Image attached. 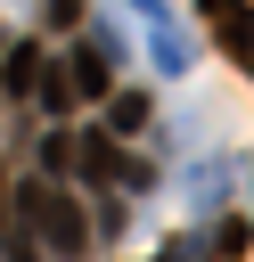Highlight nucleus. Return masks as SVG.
I'll use <instances>...</instances> for the list:
<instances>
[{"instance_id": "nucleus-1", "label": "nucleus", "mask_w": 254, "mask_h": 262, "mask_svg": "<svg viewBox=\"0 0 254 262\" xmlns=\"http://www.w3.org/2000/svg\"><path fill=\"white\" fill-rule=\"evenodd\" d=\"M8 205H16V221L33 229V246H49L57 262H82V254H90V221H82V205H74L57 180H16Z\"/></svg>"}, {"instance_id": "nucleus-2", "label": "nucleus", "mask_w": 254, "mask_h": 262, "mask_svg": "<svg viewBox=\"0 0 254 262\" xmlns=\"http://www.w3.org/2000/svg\"><path fill=\"white\" fill-rule=\"evenodd\" d=\"M74 156H82V172L90 180H115V188H131V196H147L156 188V164H139V156H123V139L98 123V131H82L74 139Z\"/></svg>"}, {"instance_id": "nucleus-3", "label": "nucleus", "mask_w": 254, "mask_h": 262, "mask_svg": "<svg viewBox=\"0 0 254 262\" xmlns=\"http://www.w3.org/2000/svg\"><path fill=\"white\" fill-rule=\"evenodd\" d=\"M57 66H66V82H74V98H107V90H115V33H98V25H90Z\"/></svg>"}, {"instance_id": "nucleus-4", "label": "nucleus", "mask_w": 254, "mask_h": 262, "mask_svg": "<svg viewBox=\"0 0 254 262\" xmlns=\"http://www.w3.org/2000/svg\"><path fill=\"white\" fill-rule=\"evenodd\" d=\"M147 123H156V98L147 90H107V131L115 139H139Z\"/></svg>"}, {"instance_id": "nucleus-5", "label": "nucleus", "mask_w": 254, "mask_h": 262, "mask_svg": "<svg viewBox=\"0 0 254 262\" xmlns=\"http://www.w3.org/2000/svg\"><path fill=\"white\" fill-rule=\"evenodd\" d=\"M33 98H41V115H74V106H82L74 82H66V66H49V57H41V74H33Z\"/></svg>"}, {"instance_id": "nucleus-6", "label": "nucleus", "mask_w": 254, "mask_h": 262, "mask_svg": "<svg viewBox=\"0 0 254 262\" xmlns=\"http://www.w3.org/2000/svg\"><path fill=\"white\" fill-rule=\"evenodd\" d=\"M41 57H49L41 41H8V90H16V98L33 90V74H41Z\"/></svg>"}, {"instance_id": "nucleus-7", "label": "nucleus", "mask_w": 254, "mask_h": 262, "mask_svg": "<svg viewBox=\"0 0 254 262\" xmlns=\"http://www.w3.org/2000/svg\"><path fill=\"white\" fill-rule=\"evenodd\" d=\"M205 16L221 25V41H229V57H246V8H238V0H205Z\"/></svg>"}, {"instance_id": "nucleus-8", "label": "nucleus", "mask_w": 254, "mask_h": 262, "mask_svg": "<svg viewBox=\"0 0 254 262\" xmlns=\"http://www.w3.org/2000/svg\"><path fill=\"white\" fill-rule=\"evenodd\" d=\"M74 164V139H41V172H66Z\"/></svg>"}, {"instance_id": "nucleus-9", "label": "nucleus", "mask_w": 254, "mask_h": 262, "mask_svg": "<svg viewBox=\"0 0 254 262\" xmlns=\"http://www.w3.org/2000/svg\"><path fill=\"white\" fill-rule=\"evenodd\" d=\"M49 25H82V0H49Z\"/></svg>"}]
</instances>
